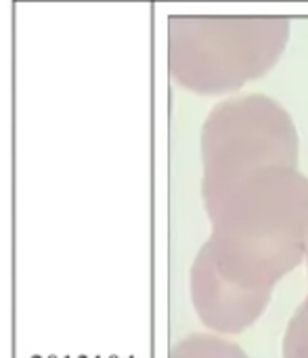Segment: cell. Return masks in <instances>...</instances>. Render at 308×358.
Instances as JSON below:
<instances>
[]
</instances>
